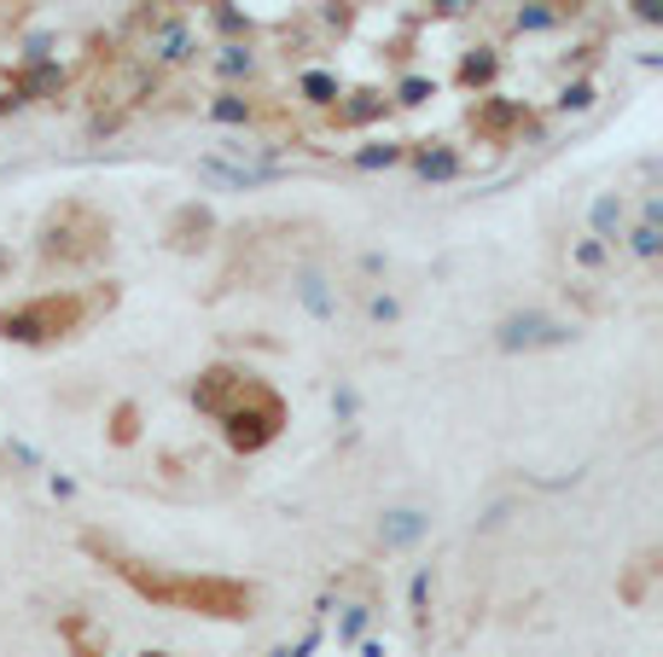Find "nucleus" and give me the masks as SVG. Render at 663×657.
Instances as JSON below:
<instances>
[{
	"mask_svg": "<svg viewBox=\"0 0 663 657\" xmlns=\"http://www.w3.org/2000/svg\"><path fill=\"white\" fill-rule=\"evenodd\" d=\"M414 169H419V181H461V151H454V146H431V151H414Z\"/></svg>",
	"mask_w": 663,
	"mask_h": 657,
	"instance_id": "6e6552de",
	"label": "nucleus"
},
{
	"mask_svg": "<svg viewBox=\"0 0 663 657\" xmlns=\"http://www.w3.org/2000/svg\"><path fill=\"white\" fill-rule=\"evenodd\" d=\"M576 262H582V268H600V262H605V245H600V239H594V245H582V250H576Z\"/></svg>",
	"mask_w": 663,
	"mask_h": 657,
	"instance_id": "393cba45",
	"label": "nucleus"
},
{
	"mask_svg": "<svg viewBox=\"0 0 663 657\" xmlns=\"http://www.w3.org/2000/svg\"><path fill=\"white\" fill-rule=\"evenodd\" d=\"M634 12H641L646 23H657V0H634Z\"/></svg>",
	"mask_w": 663,
	"mask_h": 657,
	"instance_id": "c85d7f7f",
	"label": "nucleus"
},
{
	"mask_svg": "<svg viewBox=\"0 0 663 657\" xmlns=\"http://www.w3.org/2000/svg\"><path fill=\"white\" fill-rule=\"evenodd\" d=\"M82 326V297H36V302H23V309L12 315H0V338H12V344H53L65 332H76Z\"/></svg>",
	"mask_w": 663,
	"mask_h": 657,
	"instance_id": "7ed1b4c3",
	"label": "nucleus"
},
{
	"mask_svg": "<svg viewBox=\"0 0 663 657\" xmlns=\"http://www.w3.org/2000/svg\"><path fill=\"white\" fill-rule=\"evenodd\" d=\"M571 320H558L547 309H518V315H506L495 326V349H506V356H530V349H558V344H571Z\"/></svg>",
	"mask_w": 663,
	"mask_h": 657,
	"instance_id": "20e7f679",
	"label": "nucleus"
},
{
	"mask_svg": "<svg viewBox=\"0 0 663 657\" xmlns=\"http://www.w3.org/2000/svg\"><path fill=\"white\" fill-rule=\"evenodd\" d=\"M198 181H210V187H227V192H250V187H274V181H286V169H279V163H263V169H239V163L204 158V163H198Z\"/></svg>",
	"mask_w": 663,
	"mask_h": 657,
	"instance_id": "39448f33",
	"label": "nucleus"
},
{
	"mask_svg": "<svg viewBox=\"0 0 663 657\" xmlns=\"http://www.w3.org/2000/svg\"><path fill=\"white\" fill-rule=\"evenodd\" d=\"M268 657H297V651H291V646H274V651H268Z\"/></svg>",
	"mask_w": 663,
	"mask_h": 657,
	"instance_id": "7c9ffc66",
	"label": "nucleus"
},
{
	"mask_svg": "<svg viewBox=\"0 0 663 657\" xmlns=\"http://www.w3.org/2000/svg\"><path fill=\"white\" fill-rule=\"evenodd\" d=\"M362 657H385V646H378V640H367V646H362Z\"/></svg>",
	"mask_w": 663,
	"mask_h": 657,
	"instance_id": "c756f323",
	"label": "nucleus"
},
{
	"mask_svg": "<svg viewBox=\"0 0 663 657\" xmlns=\"http://www.w3.org/2000/svg\"><path fill=\"white\" fill-rule=\"evenodd\" d=\"M425 529H431V518H425L419 507H396V512H385V518H378V541H385V547L396 553V547H414V541H425Z\"/></svg>",
	"mask_w": 663,
	"mask_h": 657,
	"instance_id": "0eeeda50",
	"label": "nucleus"
},
{
	"mask_svg": "<svg viewBox=\"0 0 663 657\" xmlns=\"http://www.w3.org/2000/svg\"><path fill=\"white\" fill-rule=\"evenodd\" d=\"M192 53V36H187V23H164L158 36H151V59L158 64H181Z\"/></svg>",
	"mask_w": 663,
	"mask_h": 657,
	"instance_id": "9b49d317",
	"label": "nucleus"
},
{
	"mask_svg": "<svg viewBox=\"0 0 663 657\" xmlns=\"http://www.w3.org/2000/svg\"><path fill=\"white\" fill-rule=\"evenodd\" d=\"M303 99H309V106H338V76L303 70Z\"/></svg>",
	"mask_w": 663,
	"mask_h": 657,
	"instance_id": "4468645a",
	"label": "nucleus"
},
{
	"mask_svg": "<svg viewBox=\"0 0 663 657\" xmlns=\"http://www.w3.org/2000/svg\"><path fill=\"white\" fill-rule=\"evenodd\" d=\"M461 76H466V82H489V76H495V59H489V47H483V59H477V53H472V59H466V70H461Z\"/></svg>",
	"mask_w": 663,
	"mask_h": 657,
	"instance_id": "5701e85b",
	"label": "nucleus"
},
{
	"mask_svg": "<svg viewBox=\"0 0 663 657\" xmlns=\"http://www.w3.org/2000/svg\"><path fill=\"white\" fill-rule=\"evenodd\" d=\"M216 419H221V437H227V448H234V454H263L279 437V425H286V408H279V396L263 385L257 372H250V385L227 401Z\"/></svg>",
	"mask_w": 663,
	"mask_h": 657,
	"instance_id": "f03ea898",
	"label": "nucleus"
},
{
	"mask_svg": "<svg viewBox=\"0 0 663 657\" xmlns=\"http://www.w3.org/2000/svg\"><path fill=\"white\" fill-rule=\"evenodd\" d=\"M297 302H303V309H309L315 320H332V315H338V297H332L326 273H315V268L297 273Z\"/></svg>",
	"mask_w": 663,
	"mask_h": 657,
	"instance_id": "1a4fd4ad",
	"label": "nucleus"
},
{
	"mask_svg": "<svg viewBox=\"0 0 663 657\" xmlns=\"http://www.w3.org/2000/svg\"><path fill=\"white\" fill-rule=\"evenodd\" d=\"M431 7H437L443 18H466V12H472V0H431Z\"/></svg>",
	"mask_w": 663,
	"mask_h": 657,
	"instance_id": "bb28decb",
	"label": "nucleus"
},
{
	"mask_svg": "<svg viewBox=\"0 0 663 657\" xmlns=\"http://www.w3.org/2000/svg\"><path fill=\"white\" fill-rule=\"evenodd\" d=\"M513 23H518V30H553L558 12H547V7H518V12H513Z\"/></svg>",
	"mask_w": 663,
	"mask_h": 657,
	"instance_id": "aec40b11",
	"label": "nucleus"
},
{
	"mask_svg": "<svg viewBox=\"0 0 663 657\" xmlns=\"http://www.w3.org/2000/svg\"><path fill=\"white\" fill-rule=\"evenodd\" d=\"M117 442H135V408H117Z\"/></svg>",
	"mask_w": 663,
	"mask_h": 657,
	"instance_id": "a878e982",
	"label": "nucleus"
},
{
	"mask_svg": "<svg viewBox=\"0 0 663 657\" xmlns=\"http://www.w3.org/2000/svg\"><path fill=\"white\" fill-rule=\"evenodd\" d=\"M216 70L221 76H234V82H239V76H250V70H257V59H250V47H221V59H216Z\"/></svg>",
	"mask_w": 663,
	"mask_h": 657,
	"instance_id": "a211bd4d",
	"label": "nucleus"
},
{
	"mask_svg": "<svg viewBox=\"0 0 663 657\" xmlns=\"http://www.w3.org/2000/svg\"><path fill=\"white\" fill-rule=\"evenodd\" d=\"M588 221H594V239L600 245H617L623 239V198L617 192H600L588 205Z\"/></svg>",
	"mask_w": 663,
	"mask_h": 657,
	"instance_id": "9d476101",
	"label": "nucleus"
},
{
	"mask_svg": "<svg viewBox=\"0 0 663 657\" xmlns=\"http://www.w3.org/2000/svg\"><path fill=\"white\" fill-rule=\"evenodd\" d=\"M140 657H169V651H140Z\"/></svg>",
	"mask_w": 663,
	"mask_h": 657,
	"instance_id": "2f4dec72",
	"label": "nucleus"
},
{
	"mask_svg": "<svg viewBox=\"0 0 663 657\" xmlns=\"http://www.w3.org/2000/svg\"><path fill=\"white\" fill-rule=\"evenodd\" d=\"M367 315H373V320H385V326H390V320H402V302H396V297H385V291H378V297L367 302Z\"/></svg>",
	"mask_w": 663,
	"mask_h": 657,
	"instance_id": "b1692460",
	"label": "nucleus"
},
{
	"mask_svg": "<svg viewBox=\"0 0 663 657\" xmlns=\"http://www.w3.org/2000/svg\"><path fill=\"white\" fill-rule=\"evenodd\" d=\"M332 408H338V414L349 419V414H355V390H338V396H332Z\"/></svg>",
	"mask_w": 663,
	"mask_h": 657,
	"instance_id": "cd10ccee",
	"label": "nucleus"
},
{
	"mask_svg": "<svg viewBox=\"0 0 663 657\" xmlns=\"http://www.w3.org/2000/svg\"><path fill=\"white\" fill-rule=\"evenodd\" d=\"M122 583L140 599L169 605V611H192V617H221V623H245L257 594L245 583H227V576H175V570H146L140 559H117L111 565Z\"/></svg>",
	"mask_w": 663,
	"mask_h": 657,
	"instance_id": "f257e3e1",
	"label": "nucleus"
},
{
	"mask_svg": "<svg viewBox=\"0 0 663 657\" xmlns=\"http://www.w3.org/2000/svg\"><path fill=\"white\" fill-rule=\"evenodd\" d=\"M425 93H431V82H425V76H407V82L396 88V99H402V106H425Z\"/></svg>",
	"mask_w": 663,
	"mask_h": 657,
	"instance_id": "4be33fe9",
	"label": "nucleus"
},
{
	"mask_svg": "<svg viewBox=\"0 0 663 657\" xmlns=\"http://www.w3.org/2000/svg\"><path fill=\"white\" fill-rule=\"evenodd\" d=\"M407 611H414L419 628L431 623V570H414V588H407Z\"/></svg>",
	"mask_w": 663,
	"mask_h": 657,
	"instance_id": "f3484780",
	"label": "nucleus"
},
{
	"mask_svg": "<svg viewBox=\"0 0 663 657\" xmlns=\"http://www.w3.org/2000/svg\"><path fill=\"white\" fill-rule=\"evenodd\" d=\"M588 106H594V82H571L558 93V111H588Z\"/></svg>",
	"mask_w": 663,
	"mask_h": 657,
	"instance_id": "412c9836",
	"label": "nucleus"
},
{
	"mask_svg": "<svg viewBox=\"0 0 663 657\" xmlns=\"http://www.w3.org/2000/svg\"><path fill=\"white\" fill-rule=\"evenodd\" d=\"M367 623H373V605H349V611H344V623H338V646H362Z\"/></svg>",
	"mask_w": 663,
	"mask_h": 657,
	"instance_id": "2eb2a0df",
	"label": "nucleus"
},
{
	"mask_svg": "<svg viewBox=\"0 0 663 657\" xmlns=\"http://www.w3.org/2000/svg\"><path fill=\"white\" fill-rule=\"evenodd\" d=\"M378 111H385V93H355L349 106H344V122H367Z\"/></svg>",
	"mask_w": 663,
	"mask_h": 657,
	"instance_id": "6ab92c4d",
	"label": "nucleus"
},
{
	"mask_svg": "<svg viewBox=\"0 0 663 657\" xmlns=\"http://www.w3.org/2000/svg\"><path fill=\"white\" fill-rule=\"evenodd\" d=\"M629 250H634V257H641V262H652L657 250H663V227H657V221H641V227H634V233H629Z\"/></svg>",
	"mask_w": 663,
	"mask_h": 657,
	"instance_id": "dca6fc26",
	"label": "nucleus"
},
{
	"mask_svg": "<svg viewBox=\"0 0 663 657\" xmlns=\"http://www.w3.org/2000/svg\"><path fill=\"white\" fill-rule=\"evenodd\" d=\"M402 158H407L402 140H373V146L355 151V169H390V163H402Z\"/></svg>",
	"mask_w": 663,
	"mask_h": 657,
	"instance_id": "ddd939ff",
	"label": "nucleus"
},
{
	"mask_svg": "<svg viewBox=\"0 0 663 657\" xmlns=\"http://www.w3.org/2000/svg\"><path fill=\"white\" fill-rule=\"evenodd\" d=\"M250 117H257V106H250L245 93H216V106H210V122H221V129H245Z\"/></svg>",
	"mask_w": 663,
	"mask_h": 657,
	"instance_id": "f8f14e48",
	"label": "nucleus"
},
{
	"mask_svg": "<svg viewBox=\"0 0 663 657\" xmlns=\"http://www.w3.org/2000/svg\"><path fill=\"white\" fill-rule=\"evenodd\" d=\"M245 385H250V372H245V367H210V372H204L198 385H192L198 414H221L227 401H234V396L245 390Z\"/></svg>",
	"mask_w": 663,
	"mask_h": 657,
	"instance_id": "423d86ee",
	"label": "nucleus"
}]
</instances>
